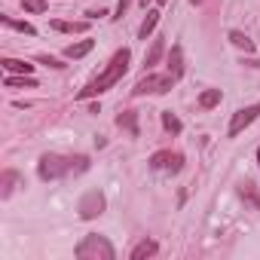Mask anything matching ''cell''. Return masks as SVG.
<instances>
[{
    "label": "cell",
    "instance_id": "4fadbf2b",
    "mask_svg": "<svg viewBox=\"0 0 260 260\" xmlns=\"http://www.w3.org/2000/svg\"><path fill=\"white\" fill-rule=\"evenodd\" d=\"M220 98H223V92H220V89H205V92L199 95V107H202V110H211V107H217V104H220Z\"/></svg>",
    "mask_w": 260,
    "mask_h": 260
},
{
    "label": "cell",
    "instance_id": "e0dca14e",
    "mask_svg": "<svg viewBox=\"0 0 260 260\" xmlns=\"http://www.w3.org/2000/svg\"><path fill=\"white\" fill-rule=\"evenodd\" d=\"M0 22H4L7 28H13V31H22V34H28V37H34L37 31H34V25H28V22H16L13 16H0Z\"/></svg>",
    "mask_w": 260,
    "mask_h": 260
},
{
    "label": "cell",
    "instance_id": "ac0fdd59",
    "mask_svg": "<svg viewBox=\"0 0 260 260\" xmlns=\"http://www.w3.org/2000/svg\"><path fill=\"white\" fill-rule=\"evenodd\" d=\"M230 43H233V46H239V49H245V52H254L251 37H248V34H242V31H230Z\"/></svg>",
    "mask_w": 260,
    "mask_h": 260
},
{
    "label": "cell",
    "instance_id": "44dd1931",
    "mask_svg": "<svg viewBox=\"0 0 260 260\" xmlns=\"http://www.w3.org/2000/svg\"><path fill=\"white\" fill-rule=\"evenodd\" d=\"M7 86H10V89H22V86H31V89H34V86H37V80H31L28 74H25V77L10 74V77H7Z\"/></svg>",
    "mask_w": 260,
    "mask_h": 260
},
{
    "label": "cell",
    "instance_id": "f1b7e54d",
    "mask_svg": "<svg viewBox=\"0 0 260 260\" xmlns=\"http://www.w3.org/2000/svg\"><path fill=\"white\" fill-rule=\"evenodd\" d=\"M193 4H202V0H193Z\"/></svg>",
    "mask_w": 260,
    "mask_h": 260
},
{
    "label": "cell",
    "instance_id": "d6986e66",
    "mask_svg": "<svg viewBox=\"0 0 260 260\" xmlns=\"http://www.w3.org/2000/svg\"><path fill=\"white\" fill-rule=\"evenodd\" d=\"M162 52H166V43H162V40H153L150 52L144 55V64H147V68H153V64H156V61L162 58Z\"/></svg>",
    "mask_w": 260,
    "mask_h": 260
},
{
    "label": "cell",
    "instance_id": "7a4b0ae2",
    "mask_svg": "<svg viewBox=\"0 0 260 260\" xmlns=\"http://www.w3.org/2000/svg\"><path fill=\"white\" fill-rule=\"evenodd\" d=\"M89 169V156H61V153H43L37 162L40 181H58L68 175H83Z\"/></svg>",
    "mask_w": 260,
    "mask_h": 260
},
{
    "label": "cell",
    "instance_id": "7402d4cb",
    "mask_svg": "<svg viewBox=\"0 0 260 260\" xmlns=\"http://www.w3.org/2000/svg\"><path fill=\"white\" fill-rule=\"evenodd\" d=\"M239 193H242V196H248V199H251V202H254V205L260 208V193H257V187H254L251 181H245V184L239 187Z\"/></svg>",
    "mask_w": 260,
    "mask_h": 260
},
{
    "label": "cell",
    "instance_id": "83f0119b",
    "mask_svg": "<svg viewBox=\"0 0 260 260\" xmlns=\"http://www.w3.org/2000/svg\"><path fill=\"white\" fill-rule=\"evenodd\" d=\"M257 162H260V150H257Z\"/></svg>",
    "mask_w": 260,
    "mask_h": 260
},
{
    "label": "cell",
    "instance_id": "52a82bcc",
    "mask_svg": "<svg viewBox=\"0 0 260 260\" xmlns=\"http://www.w3.org/2000/svg\"><path fill=\"white\" fill-rule=\"evenodd\" d=\"M257 116H260V101H257V104H251V107H242V110H236V113H233V119H230L226 135H230V138L242 135V132H245V128H248V125H251Z\"/></svg>",
    "mask_w": 260,
    "mask_h": 260
},
{
    "label": "cell",
    "instance_id": "cb8c5ba5",
    "mask_svg": "<svg viewBox=\"0 0 260 260\" xmlns=\"http://www.w3.org/2000/svg\"><path fill=\"white\" fill-rule=\"evenodd\" d=\"M37 61H40V64H46V68H55V71H58V68H64V64H61L58 58H52V55H40Z\"/></svg>",
    "mask_w": 260,
    "mask_h": 260
},
{
    "label": "cell",
    "instance_id": "3957f363",
    "mask_svg": "<svg viewBox=\"0 0 260 260\" xmlns=\"http://www.w3.org/2000/svg\"><path fill=\"white\" fill-rule=\"evenodd\" d=\"M74 254H77L80 260H113V257H116V248H113L104 236L89 233V236H83V242L77 245Z\"/></svg>",
    "mask_w": 260,
    "mask_h": 260
},
{
    "label": "cell",
    "instance_id": "277c9868",
    "mask_svg": "<svg viewBox=\"0 0 260 260\" xmlns=\"http://www.w3.org/2000/svg\"><path fill=\"white\" fill-rule=\"evenodd\" d=\"M175 86V77L172 74H147L135 83L132 95H166L169 89Z\"/></svg>",
    "mask_w": 260,
    "mask_h": 260
},
{
    "label": "cell",
    "instance_id": "5b68a950",
    "mask_svg": "<svg viewBox=\"0 0 260 260\" xmlns=\"http://www.w3.org/2000/svg\"><path fill=\"white\" fill-rule=\"evenodd\" d=\"M150 169L153 172H166V175H178L184 169V156L178 150H156L150 156Z\"/></svg>",
    "mask_w": 260,
    "mask_h": 260
},
{
    "label": "cell",
    "instance_id": "7c38bea8",
    "mask_svg": "<svg viewBox=\"0 0 260 260\" xmlns=\"http://www.w3.org/2000/svg\"><path fill=\"white\" fill-rule=\"evenodd\" d=\"M92 46H95V40H80V43H71V46L64 49V55H68V58H83V55L92 52Z\"/></svg>",
    "mask_w": 260,
    "mask_h": 260
},
{
    "label": "cell",
    "instance_id": "d4e9b609",
    "mask_svg": "<svg viewBox=\"0 0 260 260\" xmlns=\"http://www.w3.org/2000/svg\"><path fill=\"white\" fill-rule=\"evenodd\" d=\"M125 10H128V0H119V7H116V16H113V19H119Z\"/></svg>",
    "mask_w": 260,
    "mask_h": 260
},
{
    "label": "cell",
    "instance_id": "ffe728a7",
    "mask_svg": "<svg viewBox=\"0 0 260 260\" xmlns=\"http://www.w3.org/2000/svg\"><path fill=\"white\" fill-rule=\"evenodd\" d=\"M162 125H166V132H172V135H178L181 128H184V125H181V119H178L172 110H166V113H162Z\"/></svg>",
    "mask_w": 260,
    "mask_h": 260
},
{
    "label": "cell",
    "instance_id": "8fae6325",
    "mask_svg": "<svg viewBox=\"0 0 260 260\" xmlns=\"http://www.w3.org/2000/svg\"><path fill=\"white\" fill-rule=\"evenodd\" d=\"M116 125L125 128L128 135H138V116H135V110H122V113L116 116Z\"/></svg>",
    "mask_w": 260,
    "mask_h": 260
},
{
    "label": "cell",
    "instance_id": "8992f818",
    "mask_svg": "<svg viewBox=\"0 0 260 260\" xmlns=\"http://www.w3.org/2000/svg\"><path fill=\"white\" fill-rule=\"evenodd\" d=\"M104 208H107V199H104L101 190H89V193H83V199H80V205H77V211H80L83 220H92V217L104 214Z\"/></svg>",
    "mask_w": 260,
    "mask_h": 260
},
{
    "label": "cell",
    "instance_id": "2e32d148",
    "mask_svg": "<svg viewBox=\"0 0 260 260\" xmlns=\"http://www.w3.org/2000/svg\"><path fill=\"white\" fill-rule=\"evenodd\" d=\"M156 22H159V10H150V13H147V19H144V25L138 28V37H141V40H147V37L153 34Z\"/></svg>",
    "mask_w": 260,
    "mask_h": 260
},
{
    "label": "cell",
    "instance_id": "ba28073f",
    "mask_svg": "<svg viewBox=\"0 0 260 260\" xmlns=\"http://www.w3.org/2000/svg\"><path fill=\"white\" fill-rule=\"evenodd\" d=\"M169 74L175 80L184 77V49L181 46H172V52H169Z\"/></svg>",
    "mask_w": 260,
    "mask_h": 260
},
{
    "label": "cell",
    "instance_id": "484cf974",
    "mask_svg": "<svg viewBox=\"0 0 260 260\" xmlns=\"http://www.w3.org/2000/svg\"><path fill=\"white\" fill-rule=\"evenodd\" d=\"M242 64H248V68H257V71H260V61H257V58H248V61H242Z\"/></svg>",
    "mask_w": 260,
    "mask_h": 260
},
{
    "label": "cell",
    "instance_id": "9c48e42d",
    "mask_svg": "<svg viewBox=\"0 0 260 260\" xmlns=\"http://www.w3.org/2000/svg\"><path fill=\"white\" fill-rule=\"evenodd\" d=\"M49 25H52V31H61V34H83V31H89V22H61V19H52Z\"/></svg>",
    "mask_w": 260,
    "mask_h": 260
},
{
    "label": "cell",
    "instance_id": "4316f807",
    "mask_svg": "<svg viewBox=\"0 0 260 260\" xmlns=\"http://www.w3.org/2000/svg\"><path fill=\"white\" fill-rule=\"evenodd\" d=\"M156 4H159V7H162V4H166V0H156Z\"/></svg>",
    "mask_w": 260,
    "mask_h": 260
},
{
    "label": "cell",
    "instance_id": "6da1fadb",
    "mask_svg": "<svg viewBox=\"0 0 260 260\" xmlns=\"http://www.w3.org/2000/svg\"><path fill=\"white\" fill-rule=\"evenodd\" d=\"M128 61H132V52H128L125 46H122V49H116V52H113V58L107 61L104 74H98V77H95V80H92V83H89V86H86V89H83L77 98H80V101H86V98H95V95L107 92L110 86H116V83L125 77V71H128Z\"/></svg>",
    "mask_w": 260,
    "mask_h": 260
},
{
    "label": "cell",
    "instance_id": "5bb4252c",
    "mask_svg": "<svg viewBox=\"0 0 260 260\" xmlns=\"http://www.w3.org/2000/svg\"><path fill=\"white\" fill-rule=\"evenodd\" d=\"M16 184H19V172H13V169H10V172H4V178H0V196L7 199V196L16 190Z\"/></svg>",
    "mask_w": 260,
    "mask_h": 260
},
{
    "label": "cell",
    "instance_id": "30bf717a",
    "mask_svg": "<svg viewBox=\"0 0 260 260\" xmlns=\"http://www.w3.org/2000/svg\"><path fill=\"white\" fill-rule=\"evenodd\" d=\"M159 251V245L153 242V239H144V242H138L135 248H132V254H128V257H132V260H144V257H153Z\"/></svg>",
    "mask_w": 260,
    "mask_h": 260
},
{
    "label": "cell",
    "instance_id": "9a60e30c",
    "mask_svg": "<svg viewBox=\"0 0 260 260\" xmlns=\"http://www.w3.org/2000/svg\"><path fill=\"white\" fill-rule=\"evenodd\" d=\"M0 64H4L7 74H31V71H34V64H28V61H16V58H4Z\"/></svg>",
    "mask_w": 260,
    "mask_h": 260
},
{
    "label": "cell",
    "instance_id": "603a6c76",
    "mask_svg": "<svg viewBox=\"0 0 260 260\" xmlns=\"http://www.w3.org/2000/svg\"><path fill=\"white\" fill-rule=\"evenodd\" d=\"M22 7L34 16H40V13H46V0H22Z\"/></svg>",
    "mask_w": 260,
    "mask_h": 260
}]
</instances>
